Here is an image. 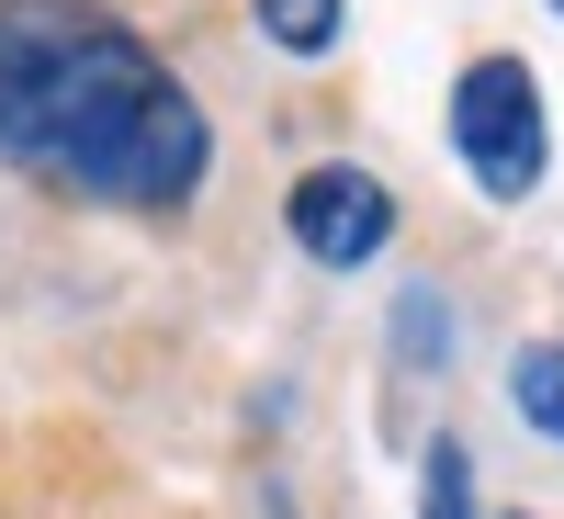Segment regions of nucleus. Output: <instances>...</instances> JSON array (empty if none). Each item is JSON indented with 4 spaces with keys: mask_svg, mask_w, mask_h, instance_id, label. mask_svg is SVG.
Segmentation results:
<instances>
[{
    "mask_svg": "<svg viewBox=\"0 0 564 519\" xmlns=\"http://www.w3.org/2000/svg\"><path fill=\"white\" fill-rule=\"evenodd\" d=\"M417 508H430V519H475V463H463L452 441L430 452V486H417Z\"/></svg>",
    "mask_w": 564,
    "mask_h": 519,
    "instance_id": "nucleus-6",
    "label": "nucleus"
},
{
    "mask_svg": "<svg viewBox=\"0 0 564 519\" xmlns=\"http://www.w3.org/2000/svg\"><path fill=\"white\" fill-rule=\"evenodd\" d=\"M282 226H294V249H305V260H327V271H361L372 249L395 238V204H384V181H372V170L327 159V170H305V181H294Z\"/></svg>",
    "mask_w": 564,
    "mask_h": 519,
    "instance_id": "nucleus-3",
    "label": "nucleus"
},
{
    "mask_svg": "<svg viewBox=\"0 0 564 519\" xmlns=\"http://www.w3.org/2000/svg\"><path fill=\"white\" fill-rule=\"evenodd\" d=\"M0 159L23 181H57L79 204L181 215L204 193L215 136L124 23L79 12H0Z\"/></svg>",
    "mask_w": 564,
    "mask_h": 519,
    "instance_id": "nucleus-1",
    "label": "nucleus"
},
{
    "mask_svg": "<svg viewBox=\"0 0 564 519\" xmlns=\"http://www.w3.org/2000/svg\"><path fill=\"white\" fill-rule=\"evenodd\" d=\"M395 339H406V361H430V350H452V316H441L430 294H406V327H395Z\"/></svg>",
    "mask_w": 564,
    "mask_h": 519,
    "instance_id": "nucleus-7",
    "label": "nucleus"
},
{
    "mask_svg": "<svg viewBox=\"0 0 564 519\" xmlns=\"http://www.w3.org/2000/svg\"><path fill=\"white\" fill-rule=\"evenodd\" d=\"M339 0H260V34L282 45V57H327V45H339Z\"/></svg>",
    "mask_w": 564,
    "mask_h": 519,
    "instance_id": "nucleus-5",
    "label": "nucleus"
},
{
    "mask_svg": "<svg viewBox=\"0 0 564 519\" xmlns=\"http://www.w3.org/2000/svg\"><path fill=\"white\" fill-rule=\"evenodd\" d=\"M452 148H463V170H475L497 204H531V181H542V159H553V136H542V79H531L520 57H475V68L452 79Z\"/></svg>",
    "mask_w": 564,
    "mask_h": 519,
    "instance_id": "nucleus-2",
    "label": "nucleus"
},
{
    "mask_svg": "<svg viewBox=\"0 0 564 519\" xmlns=\"http://www.w3.org/2000/svg\"><path fill=\"white\" fill-rule=\"evenodd\" d=\"M508 396H520V418L542 441H564V339H531L520 361H508Z\"/></svg>",
    "mask_w": 564,
    "mask_h": 519,
    "instance_id": "nucleus-4",
    "label": "nucleus"
}]
</instances>
